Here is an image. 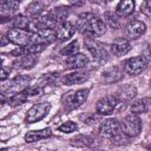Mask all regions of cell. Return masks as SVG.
<instances>
[{
    "label": "cell",
    "mask_w": 151,
    "mask_h": 151,
    "mask_svg": "<svg viewBox=\"0 0 151 151\" xmlns=\"http://www.w3.org/2000/svg\"><path fill=\"white\" fill-rule=\"evenodd\" d=\"M76 27L86 38L100 37L106 32L105 22L92 13H83L78 17Z\"/></svg>",
    "instance_id": "6da1fadb"
},
{
    "label": "cell",
    "mask_w": 151,
    "mask_h": 151,
    "mask_svg": "<svg viewBox=\"0 0 151 151\" xmlns=\"http://www.w3.org/2000/svg\"><path fill=\"white\" fill-rule=\"evenodd\" d=\"M88 90L87 88H80L77 91H71L66 93L63 97V105L66 111H72L77 107H79L81 104H84L87 99Z\"/></svg>",
    "instance_id": "7a4b0ae2"
},
{
    "label": "cell",
    "mask_w": 151,
    "mask_h": 151,
    "mask_svg": "<svg viewBox=\"0 0 151 151\" xmlns=\"http://www.w3.org/2000/svg\"><path fill=\"white\" fill-rule=\"evenodd\" d=\"M119 126H120V131L125 136L137 137L142 131V120L137 114L131 113L123 118Z\"/></svg>",
    "instance_id": "3957f363"
},
{
    "label": "cell",
    "mask_w": 151,
    "mask_h": 151,
    "mask_svg": "<svg viewBox=\"0 0 151 151\" xmlns=\"http://www.w3.org/2000/svg\"><path fill=\"white\" fill-rule=\"evenodd\" d=\"M28 83H29V77L18 76L14 79H12L9 83L5 84V86L2 87L4 94L7 96V97H11V96H13V94L25 90L28 86Z\"/></svg>",
    "instance_id": "277c9868"
},
{
    "label": "cell",
    "mask_w": 151,
    "mask_h": 151,
    "mask_svg": "<svg viewBox=\"0 0 151 151\" xmlns=\"http://www.w3.org/2000/svg\"><path fill=\"white\" fill-rule=\"evenodd\" d=\"M51 105L48 103H39V104H34L26 114V122L28 124L32 123H37L39 120H41L42 118L46 117V114L50 112Z\"/></svg>",
    "instance_id": "5b68a950"
},
{
    "label": "cell",
    "mask_w": 151,
    "mask_h": 151,
    "mask_svg": "<svg viewBox=\"0 0 151 151\" xmlns=\"http://www.w3.org/2000/svg\"><path fill=\"white\" fill-rule=\"evenodd\" d=\"M119 133H120V126H119V123L117 119L110 118V119L101 122V124L99 126V134L101 137L112 139V138L118 137Z\"/></svg>",
    "instance_id": "8992f818"
},
{
    "label": "cell",
    "mask_w": 151,
    "mask_h": 151,
    "mask_svg": "<svg viewBox=\"0 0 151 151\" xmlns=\"http://www.w3.org/2000/svg\"><path fill=\"white\" fill-rule=\"evenodd\" d=\"M31 35L32 33L20 28H11L7 32L8 41L17 46H26L31 44Z\"/></svg>",
    "instance_id": "52a82bcc"
},
{
    "label": "cell",
    "mask_w": 151,
    "mask_h": 151,
    "mask_svg": "<svg viewBox=\"0 0 151 151\" xmlns=\"http://www.w3.org/2000/svg\"><path fill=\"white\" fill-rule=\"evenodd\" d=\"M85 45H86L87 50L90 51V53L93 55L94 59H97V60H106L107 59L109 53H107L105 46L101 42L94 40L93 38H86L85 39Z\"/></svg>",
    "instance_id": "ba28073f"
},
{
    "label": "cell",
    "mask_w": 151,
    "mask_h": 151,
    "mask_svg": "<svg viewBox=\"0 0 151 151\" xmlns=\"http://www.w3.org/2000/svg\"><path fill=\"white\" fill-rule=\"evenodd\" d=\"M117 104H118V100L114 96H105L97 101L96 111L98 114L107 116V114H111L113 112Z\"/></svg>",
    "instance_id": "9c48e42d"
},
{
    "label": "cell",
    "mask_w": 151,
    "mask_h": 151,
    "mask_svg": "<svg viewBox=\"0 0 151 151\" xmlns=\"http://www.w3.org/2000/svg\"><path fill=\"white\" fill-rule=\"evenodd\" d=\"M147 66V61L142 57H133L129 60H126L124 65V70L130 76H137L142 73Z\"/></svg>",
    "instance_id": "30bf717a"
},
{
    "label": "cell",
    "mask_w": 151,
    "mask_h": 151,
    "mask_svg": "<svg viewBox=\"0 0 151 151\" xmlns=\"http://www.w3.org/2000/svg\"><path fill=\"white\" fill-rule=\"evenodd\" d=\"M54 31H55V37H57V39H59L60 41H64V40L70 39V38L74 34V32H76V26H74L71 21L65 20V21L58 24V25L55 26V29H54Z\"/></svg>",
    "instance_id": "8fae6325"
},
{
    "label": "cell",
    "mask_w": 151,
    "mask_h": 151,
    "mask_svg": "<svg viewBox=\"0 0 151 151\" xmlns=\"http://www.w3.org/2000/svg\"><path fill=\"white\" fill-rule=\"evenodd\" d=\"M145 31H146L145 24L139 20H134L127 25L125 33L129 39H138L139 37H142L145 33Z\"/></svg>",
    "instance_id": "7c38bea8"
},
{
    "label": "cell",
    "mask_w": 151,
    "mask_h": 151,
    "mask_svg": "<svg viewBox=\"0 0 151 151\" xmlns=\"http://www.w3.org/2000/svg\"><path fill=\"white\" fill-rule=\"evenodd\" d=\"M130 48H131L130 42L125 38H116L111 44V52L117 57H122L130 51Z\"/></svg>",
    "instance_id": "4fadbf2b"
},
{
    "label": "cell",
    "mask_w": 151,
    "mask_h": 151,
    "mask_svg": "<svg viewBox=\"0 0 151 151\" xmlns=\"http://www.w3.org/2000/svg\"><path fill=\"white\" fill-rule=\"evenodd\" d=\"M86 64H87V57L81 53H76L73 55H70L65 61L66 68H71V70L81 68Z\"/></svg>",
    "instance_id": "5bb4252c"
},
{
    "label": "cell",
    "mask_w": 151,
    "mask_h": 151,
    "mask_svg": "<svg viewBox=\"0 0 151 151\" xmlns=\"http://www.w3.org/2000/svg\"><path fill=\"white\" fill-rule=\"evenodd\" d=\"M136 94H137V88H136L133 85L127 84V85L120 86V87L117 90L114 97L117 98L118 101H119V100H124V101H125V100L132 99Z\"/></svg>",
    "instance_id": "9a60e30c"
},
{
    "label": "cell",
    "mask_w": 151,
    "mask_h": 151,
    "mask_svg": "<svg viewBox=\"0 0 151 151\" xmlns=\"http://www.w3.org/2000/svg\"><path fill=\"white\" fill-rule=\"evenodd\" d=\"M68 14H70V11H68V8L65 7V6L55 7V8L51 9V11L47 13V15L55 22V25H58V24L65 21V20L67 19Z\"/></svg>",
    "instance_id": "2e32d148"
},
{
    "label": "cell",
    "mask_w": 151,
    "mask_h": 151,
    "mask_svg": "<svg viewBox=\"0 0 151 151\" xmlns=\"http://www.w3.org/2000/svg\"><path fill=\"white\" fill-rule=\"evenodd\" d=\"M35 63H37V58L34 57V54L27 53V54L19 57L13 63V65L15 68H31L35 65Z\"/></svg>",
    "instance_id": "e0dca14e"
},
{
    "label": "cell",
    "mask_w": 151,
    "mask_h": 151,
    "mask_svg": "<svg viewBox=\"0 0 151 151\" xmlns=\"http://www.w3.org/2000/svg\"><path fill=\"white\" fill-rule=\"evenodd\" d=\"M52 136V131L51 129H42V130H38V131H29L25 134V140L27 143H34L37 140L47 138Z\"/></svg>",
    "instance_id": "ac0fdd59"
},
{
    "label": "cell",
    "mask_w": 151,
    "mask_h": 151,
    "mask_svg": "<svg viewBox=\"0 0 151 151\" xmlns=\"http://www.w3.org/2000/svg\"><path fill=\"white\" fill-rule=\"evenodd\" d=\"M150 105H151V99H150L149 97H144V98H142V99L136 100V101L132 104V106H131V112L134 113V114L149 112Z\"/></svg>",
    "instance_id": "d6986e66"
},
{
    "label": "cell",
    "mask_w": 151,
    "mask_h": 151,
    "mask_svg": "<svg viewBox=\"0 0 151 151\" xmlns=\"http://www.w3.org/2000/svg\"><path fill=\"white\" fill-rule=\"evenodd\" d=\"M111 28H114V29H118V28H122L123 26V20H122V17H119L117 13H113V12H106L104 14V20Z\"/></svg>",
    "instance_id": "ffe728a7"
},
{
    "label": "cell",
    "mask_w": 151,
    "mask_h": 151,
    "mask_svg": "<svg viewBox=\"0 0 151 151\" xmlns=\"http://www.w3.org/2000/svg\"><path fill=\"white\" fill-rule=\"evenodd\" d=\"M134 9V1L133 0H122L117 5V14L119 17L130 15Z\"/></svg>",
    "instance_id": "44dd1931"
},
{
    "label": "cell",
    "mask_w": 151,
    "mask_h": 151,
    "mask_svg": "<svg viewBox=\"0 0 151 151\" xmlns=\"http://www.w3.org/2000/svg\"><path fill=\"white\" fill-rule=\"evenodd\" d=\"M85 80H87V76L85 73L80 72H73L63 78V83L65 85H76V84H81Z\"/></svg>",
    "instance_id": "7402d4cb"
},
{
    "label": "cell",
    "mask_w": 151,
    "mask_h": 151,
    "mask_svg": "<svg viewBox=\"0 0 151 151\" xmlns=\"http://www.w3.org/2000/svg\"><path fill=\"white\" fill-rule=\"evenodd\" d=\"M71 144L77 145V146H92L96 144V139L92 136L79 134V136L71 139Z\"/></svg>",
    "instance_id": "603a6c76"
},
{
    "label": "cell",
    "mask_w": 151,
    "mask_h": 151,
    "mask_svg": "<svg viewBox=\"0 0 151 151\" xmlns=\"http://www.w3.org/2000/svg\"><path fill=\"white\" fill-rule=\"evenodd\" d=\"M27 99H28L27 92H26L25 90H22V91L15 93V94L8 97V100H7V101H8V104H9L11 106H19V105L24 104Z\"/></svg>",
    "instance_id": "cb8c5ba5"
},
{
    "label": "cell",
    "mask_w": 151,
    "mask_h": 151,
    "mask_svg": "<svg viewBox=\"0 0 151 151\" xmlns=\"http://www.w3.org/2000/svg\"><path fill=\"white\" fill-rule=\"evenodd\" d=\"M44 7H45V6H44L39 0H37V1L31 2V4L26 7L25 13H26L28 17H35V15H38V14H40V13L42 12Z\"/></svg>",
    "instance_id": "d4e9b609"
},
{
    "label": "cell",
    "mask_w": 151,
    "mask_h": 151,
    "mask_svg": "<svg viewBox=\"0 0 151 151\" xmlns=\"http://www.w3.org/2000/svg\"><path fill=\"white\" fill-rule=\"evenodd\" d=\"M19 7V0H0V11L13 13Z\"/></svg>",
    "instance_id": "484cf974"
},
{
    "label": "cell",
    "mask_w": 151,
    "mask_h": 151,
    "mask_svg": "<svg viewBox=\"0 0 151 151\" xmlns=\"http://www.w3.org/2000/svg\"><path fill=\"white\" fill-rule=\"evenodd\" d=\"M78 52H79V44H78L77 40L70 42L66 47H64V48L60 51V53H61L63 55H66V57L73 55V54H76V53H78Z\"/></svg>",
    "instance_id": "4316f807"
},
{
    "label": "cell",
    "mask_w": 151,
    "mask_h": 151,
    "mask_svg": "<svg viewBox=\"0 0 151 151\" xmlns=\"http://www.w3.org/2000/svg\"><path fill=\"white\" fill-rule=\"evenodd\" d=\"M77 129H78L77 124L73 123V122H66V123H63V124L58 127V130H59L60 132H65V133L73 132V131H76Z\"/></svg>",
    "instance_id": "83f0119b"
},
{
    "label": "cell",
    "mask_w": 151,
    "mask_h": 151,
    "mask_svg": "<svg viewBox=\"0 0 151 151\" xmlns=\"http://www.w3.org/2000/svg\"><path fill=\"white\" fill-rule=\"evenodd\" d=\"M140 9H142V12H143V13H144L146 17H150V14H151V6H150V0H144V2H143V5H142Z\"/></svg>",
    "instance_id": "f1b7e54d"
},
{
    "label": "cell",
    "mask_w": 151,
    "mask_h": 151,
    "mask_svg": "<svg viewBox=\"0 0 151 151\" xmlns=\"http://www.w3.org/2000/svg\"><path fill=\"white\" fill-rule=\"evenodd\" d=\"M8 42H9V41H8V38H7V35L0 34V47H1V46H6Z\"/></svg>",
    "instance_id": "f546056e"
},
{
    "label": "cell",
    "mask_w": 151,
    "mask_h": 151,
    "mask_svg": "<svg viewBox=\"0 0 151 151\" xmlns=\"http://www.w3.org/2000/svg\"><path fill=\"white\" fill-rule=\"evenodd\" d=\"M7 77H8V71L0 67V80H5V79H7Z\"/></svg>",
    "instance_id": "4dcf8cb0"
},
{
    "label": "cell",
    "mask_w": 151,
    "mask_h": 151,
    "mask_svg": "<svg viewBox=\"0 0 151 151\" xmlns=\"http://www.w3.org/2000/svg\"><path fill=\"white\" fill-rule=\"evenodd\" d=\"M68 2L73 6H81L85 2V0H68Z\"/></svg>",
    "instance_id": "1f68e13d"
},
{
    "label": "cell",
    "mask_w": 151,
    "mask_h": 151,
    "mask_svg": "<svg viewBox=\"0 0 151 151\" xmlns=\"http://www.w3.org/2000/svg\"><path fill=\"white\" fill-rule=\"evenodd\" d=\"M7 100H8V97H7V96H5L4 93H0V105L5 104Z\"/></svg>",
    "instance_id": "d6a6232c"
},
{
    "label": "cell",
    "mask_w": 151,
    "mask_h": 151,
    "mask_svg": "<svg viewBox=\"0 0 151 151\" xmlns=\"http://www.w3.org/2000/svg\"><path fill=\"white\" fill-rule=\"evenodd\" d=\"M44 6H46V5H50L51 2H52V0H39Z\"/></svg>",
    "instance_id": "836d02e7"
},
{
    "label": "cell",
    "mask_w": 151,
    "mask_h": 151,
    "mask_svg": "<svg viewBox=\"0 0 151 151\" xmlns=\"http://www.w3.org/2000/svg\"><path fill=\"white\" fill-rule=\"evenodd\" d=\"M8 20H11V18H1V19H0V22H6V21H8Z\"/></svg>",
    "instance_id": "e575fe53"
},
{
    "label": "cell",
    "mask_w": 151,
    "mask_h": 151,
    "mask_svg": "<svg viewBox=\"0 0 151 151\" xmlns=\"http://www.w3.org/2000/svg\"><path fill=\"white\" fill-rule=\"evenodd\" d=\"M90 1H92V2H101V0H90Z\"/></svg>",
    "instance_id": "d590c367"
},
{
    "label": "cell",
    "mask_w": 151,
    "mask_h": 151,
    "mask_svg": "<svg viewBox=\"0 0 151 151\" xmlns=\"http://www.w3.org/2000/svg\"><path fill=\"white\" fill-rule=\"evenodd\" d=\"M0 64H1V60H0Z\"/></svg>",
    "instance_id": "8d00e7d4"
}]
</instances>
